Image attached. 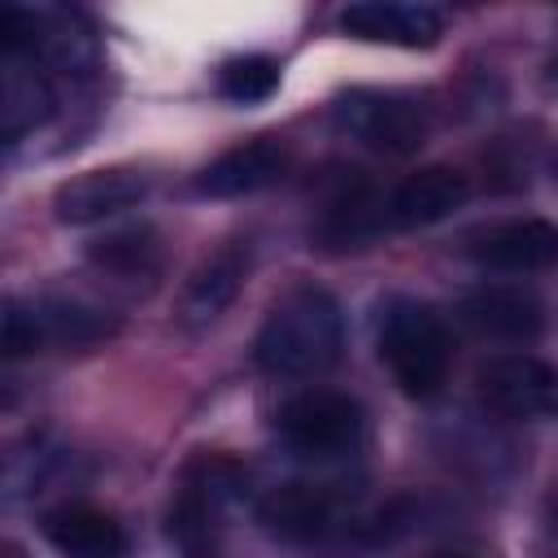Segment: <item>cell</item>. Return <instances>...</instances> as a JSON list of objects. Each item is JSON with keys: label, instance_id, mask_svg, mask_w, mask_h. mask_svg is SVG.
I'll list each match as a JSON object with an SVG mask.
<instances>
[{"label": "cell", "instance_id": "6da1fadb", "mask_svg": "<svg viewBox=\"0 0 558 558\" xmlns=\"http://www.w3.org/2000/svg\"><path fill=\"white\" fill-rule=\"evenodd\" d=\"M340 353H344V314L340 301L318 283L288 288L270 305L253 344L257 366L275 379H314L331 371Z\"/></svg>", "mask_w": 558, "mask_h": 558}, {"label": "cell", "instance_id": "7a4b0ae2", "mask_svg": "<svg viewBox=\"0 0 558 558\" xmlns=\"http://www.w3.org/2000/svg\"><path fill=\"white\" fill-rule=\"evenodd\" d=\"M379 362L405 397H436L453 366V331L445 314L427 301L392 296L379 314Z\"/></svg>", "mask_w": 558, "mask_h": 558}, {"label": "cell", "instance_id": "3957f363", "mask_svg": "<svg viewBox=\"0 0 558 558\" xmlns=\"http://www.w3.org/2000/svg\"><path fill=\"white\" fill-rule=\"evenodd\" d=\"M113 331V318L70 296H13L0 292V357H35L83 349Z\"/></svg>", "mask_w": 558, "mask_h": 558}, {"label": "cell", "instance_id": "277c9868", "mask_svg": "<svg viewBox=\"0 0 558 558\" xmlns=\"http://www.w3.org/2000/svg\"><path fill=\"white\" fill-rule=\"evenodd\" d=\"M275 432L292 453L331 462V458H349L362 445L366 414L349 392L305 388V392H292L275 410Z\"/></svg>", "mask_w": 558, "mask_h": 558}, {"label": "cell", "instance_id": "5b68a950", "mask_svg": "<svg viewBox=\"0 0 558 558\" xmlns=\"http://www.w3.org/2000/svg\"><path fill=\"white\" fill-rule=\"evenodd\" d=\"M331 122L340 135L353 144L384 153V157H405L423 148L432 131V113L418 96L405 92H379V87H357L331 105Z\"/></svg>", "mask_w": 558, "mask_h": 558}, {"label": "cell", "instance_id": "8992f818", "mask_svg": "<svg viewBox=\"0 0 558 558\" xmlns=\"http://www.w3.org/2000/svg\"><path fill=\"white\" fill-rule=\"evenodd\" d=\"M554 366L536 353H497L475 371V397L488 414L510 423H541L554 414Z\"/></svg>", "mask_w": 558, "mask_h": 558}, {"label": "cell", "instance_id": "52a82bcc", "mask_svg": "<svg viewBox=\"0 0 558 558\" xmlns=\"http://www.w3.org/2000/svg\"><path fill=\"white\" fill-rule=\"evenodd\" d=\"M153 192V174L144 166H100L65 179L52 192V214L65 227H92L135 209Z\"/></svg>", "mask_w": 558, "mask_h": 558}, {"label": "cell", "instance_id": "ba28073f", "mask_svg": "<svg viewBox=\"0 0 558 558\" xmlns=\"http://www.w3.org/2000/svg\"><path fill=\"white\" fill-rule=\"evenodd\" d=\"M471 201V179L453 166H427L405 174L388 196H379V218L384 231H414L449 218Z\"/></svg>", "mask_w": 558, "mask_h": 558}, {"label": "cell", "instance_id": "9c48e42d", "mask_svg": "<svg viewBox=\"0 0 558 558\" xmlns=\"http://www.w3.org/2000/svg\"><path fill=\"white\" fill-rule=\"evenodd\" d=\"M244 275H248V244H240V240L218 244V248H214L209 257H201V266L183 279L174 323H179L183 331H205V327H214V323L231 310V301H235Z\"/></svg>", "mask_w": 558, "mask_h": 558}, {"label": "cell", "instance_id": "30bf717a", "mask_svg": "<svg viewBox=\"0 0 558 558\" xmlns=\"http://www.w3.org/2000/svg\"><path fill=\"white\" fill-rule=\"evenodd\" d=\"M340 31L362 44L432 48L445 26L440 13L423 0H349L340 13Z\"/></svg>", "mask_w": 558, "mask_h": 558}, {"label": "cell", "instance_id": "8fae6325", "mask_svg": "<svg viewBox=\"0 0 558 558\" xmlns=\"http://www.w3.org/2000/svg\"><path fill=\"white\" fill-rule=\"evenodd\" d=\"M344 519V497L331 484L292 480L257 501V523L283 541H323Z\"/></svg>", "mask_w": 558, "mask_h": 558}, {"label": "cell", "instance_id": "7c38bea8", "mask_svg": "<svg viewBox=\"0 0 558 558\" xmlns=\"http://www.w3.org/2000/svg\"><path fill=\"white\" fill-rule=\"evenodd\" d=\"M235 488H240V475L231 462H196L183 475V488L170 506V536L183 549H205L209 532L222 523V510L235 497Z\"/></svg>", "mask_w": 558, "mask_h": 558}, {"label": "cell", "instance_id": "4fadbf2b", "mask_svg": "<svg viewBox=\"0 0 558 558\" xmlns=\"http://www.w3.org/2000/svg\"><path fill=\"white\" fill-rule=\"evenodd\" d=\"M466 257L484 270L501 275H532L558 257V231L545 218H510L466 240Z\"/></svg>", "mask_w": 558, "mask_h": 558}, {"label": "cell", "instance_id": "5bb4252c", "mask_svg": "<svg viewBox=\"0 0 558 558\" xmlns=\"http://www.w3.org/2000/svg\"><path fill=\"white\" fill-rule=\"evenodd\" d=\"M0 57H35L44 65H74L87 57V39L44 9L22 0H0Z\"/></svg>", "mask_w": 558, "mask_h": 558}, {"label": "cell", "instance_id": "9a60e30c", "mask_svg": "<svg viewBox=\"0 0 558 558\" xmlns=\"http://www.w3.org/2000/svg\"><path fill=\"white\" fill-rule=\"evenodd\" d=\"M462 323L488 340H536L545 331V305L523 283H484L462 296Z\"/></svg>", "mask_w": 558, "mask_h": 558}, {"label": "cell", "instance_id": "2e32d148", "mask_svg": "<svg viewBox=\"0 0 558 558\" xmlns=\"http://www.w3.org/2000/svg\"><path fill=\"white\" fill-rule=\"evenodd\" d=\"M283 170H288V148L275 135H257V140H244V144L218 153L196 174V192L214 196V201H231V196L270 187L275 179H283Z\"/></svg>", "mask_w": 558, "mask_h": 558}, {"label": "cell", "instance_id": "e0dca14e", "mask_svg": "<svg viewBox=\"0 0 558 558\" xmlns=\"http://www.w3.org/2000/svg\"><path fill=\"white\" fill-rule=\"evenodd\" d=\"M57 113V92L35 57H0V144L35 135Z\"/></svg>", "mask_w": 558, "mask_h": 558}, {"label": "cell", "instance_id": "ac0fdd59", "mask_svg": "<svg viewBox=\"0 0 558 558\" xmlns=\"http://www.w3.org/2000/svg\"><path fill=\"white\" fill-rule=\"evenodd\" d=\"M44 536L57 554H70V558H113L126 549L122 527L92 506H61L44 514Z\"/></svg>", "mask_w": 558, "mask_h": 558}, {"label": "cell", "instance_id": "d6986e66", "mask_svg": "<svg viewBox=\"0 0 558 558\" xmlns=\"http://www.w3.org/2000/svg\"><path fill=\"white\" fill-rule=\"evenodd\" d=\"M218 87L235 105H257V100L275 96V87H279V61L275 57H235V61L222 65Z\"/></svg>", "mask_w": 558, "mask_h": 558}, {"label": "cell", "instance_id": "ffe728a7", "mask_svg": "<svg viewBox=\"0 0 558 558\" xmlns=\"http://www.w3.org/2000/svg\"><path fill=\"white\" fill-rule=\"evenodd\" d=\"M92 262L105 266V270H118V275H144V270H153V262H157L153 231H148V227L113 231V235H105V240L92 244Z\"/></svg>", "mask_w": 558, "mask_h": 558}, {"label": "cell", "instance_id": "44dd1931", "mask_svg": "<svg viewBox=\"0 0 558 558\" xmlns=\"http://www.w3.org/2000/svg\"><path fill=\"white\" fill-rule=\"evenodd\" d=\"M458 4H471V0H458Z\"/></svg>", "mask_w": 558, "mask_h": 558}]
</instances>
